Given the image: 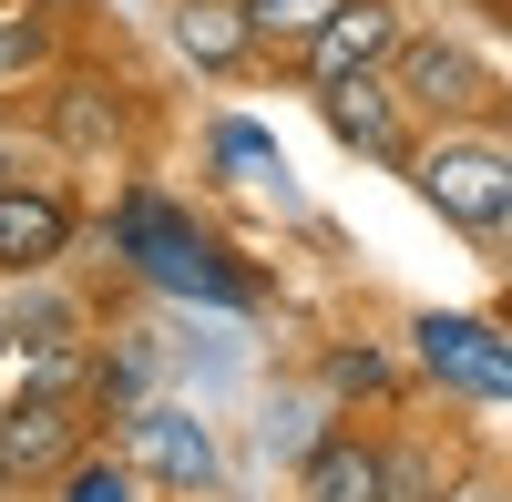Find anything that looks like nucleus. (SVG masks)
I'll use <instances>...</instances> for the list:
<instances>
[{"label": "nucleus", "instance_id": "obj_2", "mask_svg": "<svg viewBox=\"0 0 512 502\" xmlns=\"http://www.w3.org/2000/svg\"><path fill=\"white\" fill-rule=\"evenodd\" d=\"M113 257L134 267L144 287H175V298H205V308H246V277L226 267V246L205 236L195 216H175L154 185H134L113 205Z\"/></svg>", "mask_w": 512, "mask_h": 502}, {"label": "nucleus", "instance_id": "obj_19", "mask_svg": "<svg viewBox=\"0 0 512 502\" xmlns=\"http://www.w3.org/2000/svg\"><path fill=\"white\" fill-rule=\"evenodd\" d=\"M328 431H338L328 400H277V410H267V451H277V462H308Z\"/></svg>", "mask_w": 512, "mask_h": 502}, {"label": "nucleus", "instance_id": "obj_7", "mask_svg": "<svg viewBox=\"0 0 512 502\" xmlns=\"http://www.w3.org/2000/svg\"><path fill=\"white\" fill-rule=\"evenodd\" d=\"M41 134H52L62 154H123V144H134V82H113V72H52Z\"/></svg>", "mask_w": 512, "mask_h": 502}, {"label": "nucleus", "instance_id": "obj_21", "mask_svg": "<svg viewBox=\"0 0 512 502\" xmlns=\"http://www.w3.org/2000/svg\"><path fill=\"white\" fill-rule=\"evenodd\" d=\"M0 502H21V482H11V462H0Z\"/></svg>", "mask_w": 512, "mask_h": 502}, {"label": "nucleus", "instance_id": "obj_1", "mask_svg": "<svg viewBox=\"0 0 512 502\" xmlns=\"http://www.w3.org/2000/svg\"><path fill=\"white\" fill-rule=\"evenodd\" d=\"M400 175L420 185V205L441 226H461L482 257H502V236H512V144H502V123H441L431 144H410Z\"/></svg>", "mask_w": 512, "mask_h": 502}, {"label": "nucleus", "instance_id": "obj_13", "mask_svg": "<svg viewBox=\"0 0 512 502\" xmlns=\"http://www.w3.org/2000/svg\"><path fill=\"white\" fill-rule=\"evenodd\" d=\"M297 502H379V441L328 431L308 462H297Z\"/></svg>", "mask_w": 512, "mask_h": 502}, {"label": "nucleus", "instance_id": "obj_15", "mask_svg": "<svg viewBox=\"0 0 512 502\" xmlns=\"http://www.w3.org/2000/svg\"><path fill=\"white\" fill-rule=\"evenodd\" d=\"M216 164L236 185H256V195H287V154L256 134V123H216Z\"/></svg>", "mask_w": 512, "mask_h": 502}, {"label": "nucleus", "instance_id": "obj_5", "mask_svg": "<svg viewBox=\"0 0 512 502\" xmlns=\"http://www.w3.org/2000/svg\"><path fill=\"white\" fill-rule=\"evenodd\" d=\"M410 349H420V369H431L451 400H472V410H502L512 400V339H502V318L420 308L410 318Z\"/></svg>", "mask_w": 512, "mask_h": 502}, {"label": "nucleus", "instance_id": "obj_3", "mask_svg": "<svg viewBox=\"0 0 512 502\" xmlns=\"http://www.w3.org/2000/svg\"><path fill=\"white\" fill-rule=\"evenodd\" d=\"M379 82H390V103L400 113H431V123H502V82L492 62L472 52V41H451V31H400V52L379 62Z\"/></svg>", "mask_w": 512, "mask_h": 502}, {"label": "nucleus", "instance_id": "obj_10", "mask_svg": "<svg viewBox=\"0 0 512 502\" xmlns=\"http://www.w3.org/2000/svg\"><path fill=\"white\" fill-rule=\"evenodd\" d=\"M318 113H328V134L349 144V154H369V164H410V113L390 103V82H379V72L328 82V93H318Z\"/></svg>", "mask_w": 512, "mask_h": 502}, {"label": "nucleus", "instance_id": "obj_20", "mask_svg": "<svg viewBox=\"0 0 512 502\" xmlns=\"http://www.w3.org/2000/svg\"><path fill=\"white\" fill-rule=\"evenodd\" d=\"M441 502H502V482H492V472H472V482H441Z\"/></svg>", "mask_w": 512, "mask_h": 502}, {"label": "nucleus", "instance_id": "obj_16", "mask_svg": "<svg viewBox=\"0 0 512 502\" xmlns=\"http://www.w3.org/2000/svg\"><path fill=\"white\" fill-rule=\"evenodd\" d=\"M236 11H246V31H256V52H297L338 0H236Z\"/></svg>", "mask_w": 512, "mask_h": 502}, {"label": "nucleus", "instance_id": "obj_22", "mask_svg": "<svg viewBox=\"0 0 512 502\" xmlns=\"http://www.w3.org/2000/svg\"><path fill=\"white\" fill-rule=\"evenodd\" d=\"M31 11H82V0H31Z\"/></svg>", "mask_w": 512, "mask_h": 502}, {"label": "nucleus", "instance_id": "obj_11", "mask_svg": "<svg viewBox=\"0 0 512 502\" xmlns=\"http://www.w3.org/2000/svg\"><path fill=\"white\" fill-rule=\"evenodd\" d=\"M175 52L195 72H246L256 62V31H246L236 0H175Z\"/></svg>", "mask_w": 512, "mask_h": 502}, {"label": "nucleus", "instance_id": "obj_14", "mask_svg": "<svg viewBox=\"0 0 512 502\" xmlns=\"http://www.w3.org/2000/svg\"><path fill=\"white\" fill-rule=\"evenodd\" d=\"M31 72H62L52 11H31V0H0V82H31Z\"/></svg>", "mask_w": 512, "mask_h": 502}, {"label": "nucleus", "instance_id": "obj_12", "mask_svg": "<svg viewBox=\"0 0 512 502\" xmlns=\"http://www.w3.org/2000/svg\"><path fill=\"white\" fill-rule=\"evenodd\" d=\"M0 339H93V308L52 277H11V298H0Z\"/></svg>", "mask_w": 512, "mask_h": 502}, {"label": "nucleus", "instance_id": "obj_4", "mask_svg": "<svg viewBox=\"0 0 512 502\" xmlns=\"http://www.w3.org/2000/svg\"><path fill=\"white\" fill-rule=\"evenodd\" d=\"M123 472H134V482H164V492H216V472H226V451H216V421H205V410H185V400H134V410H123Z\"/></svg>", "mask_w": 512, "mask_h": 502}, {"label": "nucleus", "instance_id": "obj_9", "mask_svg": "<svg viewBox=\"0 0 512 502\" xmlns=\"http://www.w3.org/2000/svg\"><path fill=\"white\" fill-rule=\"evenodd\" d=\"M72 236H82V216L62 185H31V175L0 185V277H52L72 257Z\"/></svg>", "mask_w": 512, "mask_h": 502}, {"label": "nucleus", "instance_id": "obj_17", "mask_svg": "<svg viewBox=\"0 0 512 502\" xmlns=\"http://www.w3.org/2000/svg\"><path fill=\"white\" fill-rule=\"evenodd\" d=\"M318 390H328V400H390L400 369L379 359V349H328V359H318Z\"/></svg>", "mask_w": 512, "mask_h": 502}, {"label": "nucleus", "instance_id": "obj_8", "mask_svg": "<svg viewBox=\"0 0 512 502\" xmlns=\"http://www.w3.org/2000/svg\"><path fill=\"white\" fill-rule=\"evenodd\" d=\"M400 52V11L390 0H338V11L297 41V72H308V93H328V82H359Z\"/></svg>", "mask_w": 512, "mask_h": 502}, {"label": "nucleus", "instance_id": "obj_23", "mask_svg": "<svg viewBox=\"0 0 512 502\" xmlns=\"http://www.w3.org/2000/svg\"><path fill=\"white\" fill-rule=\"evenodd\" d=\"M0 185H11V134H0Z\"/></svg>", "mask_w": 512, "mask_h": 502}, {"label": "nucleus", "instance_id": "obj_6", "mask_svg": "<svg viewBox=\"0 0 512 502\" xmlns=\"http://www.w3.org/2000/svg\"><path fill=\"white\" fill-rule=\"evenodd\" d=\"M93 441H103L93 400H11L0 410V462H11V482H62Z\"/></svg>", "mask_w": 512, "mask_h": 502}, {"label": "nucleus", "instance_id": "obj_18", "mask_svg": "<svg viewBox=\"0 0 512 502\" xmlns=\"http://www.w3.org/2000/svg\"><path fill=\"white\" fill-rule=\"evenodd\" d=\"M379 502H441V462L410 441H379Z\"/></svg>", "mask_w": 512, "mask_h": 502}]
</instances>
